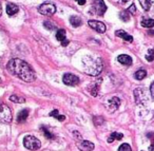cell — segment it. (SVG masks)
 <instances>
[{
    "instance_id": "9a60e30c",
    "label": "cell",
    "mask_w": 154,
    "mask_h": 151,
    "mask_svg": "<svg viewBox=\"0 0 154 151\" xmlns=\"http://www.w3.org/2000/svg\"><path fill=\"white\" fill-rule=\"evenodd\" d=\"M28 116H29V110H28V109L21 110L19 113H18V115H17V122L22 124V123H24L27 120Z\"/></svg>"
},
{
    "instance_id": "74e56055",
    "label": "cell",
    "mask_w": 154,
    "mask_h": 151,
    "mask_svg": "<svg viewBox=\"0 0 154 151\" xmlns=\"http://www.w3.org/2000/svg\"><path fill=\"white\" fill-rule=\"evenodd\" d=\"M128 1H129V0H119V2L121 3H127Z\"/></svg>"
},
{
    "instance_id": "f35d334b",
    "label": "cell",
    "mask_w": 154,
    "mask_h": 151,
    "mask_svg": "<svg viewBox=\"0 0 154 151\" xmlns=\"http://www.w3.org/2000/svg\"><path fill=\"white\" fill-rule=\"evenodd\" d=\"M149 34H150V35H154V31H150Z\"/></svg>"
},
{
    "instance_id": "f546056e",
    "label": "cell",
    "mask_w": 154,
    "mask_h": 151,
    "mask_svg": "<svg viewBox=\"0 0 154 151\" xmlns=\"http://www.w3.org/2000/svg\"><path fill=\"white\" fill-rule=\"evenodd\" d=\"M57 115H59V114H58V110H57V109H54V110L50 113V116H53V117H56Z\"/></svg>"
},
{
    "instance_id": "30bf717a",
    "label": "cell",
    "mask_w": 154,
    "mask_h": 151,
    "mask_svg": "<svg viewBox=\"0 0 154 151\" xmlns=\"http://www.w3.org/2000/svg\"><path fill=\"white\" fill-rule=\"evenodd\" d=\"M119 106H121V99L118 98V97H112V98L109 99L108 103H107L108 110H110L111 112L117 110Z\"/></svg>"
},
{
    "instance_id": "d6986e66",
    "label": "cell",
    "mask_w": 154,
    "mask_h": 151,
    "mask_svg": "<svg viewBox=\"0 0 154 151\" xmlns=\"http://www.w3.org/2000/svg\"><path fill=\"white\" fill-rule=\"evenodd\" d=\"M123 137V135L121 134V133H118V132H112L108 139V143H113V141H115V139L121 141Z\"/></svg>"
},
{
    "instance_id": "8992f818",
    "label": "cell",
    "mask_w": 154,
    "mask_h": 151,
    "mask_svg": "<svg viewBox=\"0 0 154 151\" xmlns=\"http://www.w3.org/2000/svg\"><path fill=\"white\" fill-rule=\"evenodd\" d=\"M91 11L98 16H102L107 11V7L105 4L104 0H94V4L92 7Z\"/></svg>"
},
{
    "instance_id": "cb8c5ba5",
    "label": "cell",
    "mask_w": 154,
    "mask_h": 151,
    "mask_svg": "<svg viewBox=\"0 0 154 151\" xmlns=\"http://www.w3.org/2000/svg\"><path fill=\"white\" fill-rule=\"evenodd\" d=\"M10 101H13V103H16V104L25 103V99L22 98V97H19V96H17V95H11L10 96Z\"/></svg>"
},
{
    "instance_id": "4dcf8cb0",
    "label": "cell",
    "mask_w": 154,
    "mask_h": 151,
    "mask_svg": "<svg viewBox=\"0 0 154 151\" xmlns=\"http://www.w3.org/2000/svg\"><path fill=\"white\" fill-rule=\"evenodd\" d=\"M135 11H136V7H135L134 4H132L130 7H129V10H128V12H129V13L131 14V13H135Z\"/></svg>"
},
{
    "instance_id": "7a4b0ae2",
    "label": "cell",
    "mask_w": 154,
    "mask_h": 151,
    "mask_svg": "<svg viewBox=\"0 0 154 151\" xmlns=\"http://www.w3.org/2000/svg\"><path fill=\"white\" fill-rule=\"evenodd\" d=\"M82 65H84V72L93 76H97L102 70L101 60L94 56H86L84 59H82Z\"/></svg>"
},
{
    "instance_id": "8d00e7d4",
    "label": "cell",
    "mask_w": 154,
    "mask_h": 151,
    "mask_svg": "<svg viewBox=\"0 0 154 151\" xmlns=\"http://www.w3.org/2000/svg\"><path fill=\"white\" fill-rule=\"evenodd\" d=\"M149 150H150V151H154V142H153V144H152V145H150V147H149Z\"/></svg>"
},
{
    "instance_id": "484cf974",
    "label": "cell",
    "mask_w": 154,
    "mask_h": 151,
    "mask_svg": "<svg viewBox=\"0 0 154 151\" xmlns=\"http://www.w3.org/2000/svg\"><path fill=\"white\" fill-rule=\"evenodd\" d=\"M146 59L148 61H153L154 60V49H149L147 55H146Z\"/></svg>"
},
{
    "instance_id": "ab89813d",
    "label": "cell",
    "mask_w": 154,
    "mask_h": 151,
    "mask_svg": "<svg viewBox=\"0 0 154 151\" xmlns=\"http://www.w3.org/2000/svg\"><path fill=\"white\" fill-rule=\"evenodd\" d=\"M1 13H2V10H1V5H0V16H1Z\"/></svg>"
},
{
    "instance_id": "7402d4cb",
    "label": "cell",
    "mask_w": 154,
    "mask_h": 151,
    "mask_svg": "<svg viewBox=\"0 0 154 151\" xmlns=\"http://www.w3.org/2000/svg\"><path fill=\"white\" fill-rule=\"evenodd\" d=\"M146 76H147V72H146L145 70H138L137 72H135L134 74V77L137 79V80H142V79H144Z\"/></svg>"
},
{
    "instance_id": "6da1fadb",
    "label": "cell",
    "mask_w": 154,
    "mask_h": 151,
    "mask_svg": "<svg viewBox=\"0 0 154 151\" xmlns=\"http://www.w3.org/2000/svg\"><path fill=\"white\" fill-rule=\"evenodd\" d=\"M7 69L12 74L19 77L23 82H32L36 78L35 72L31 68V66L19 58H14L10 60V63H7Z\"/></svg>"
},
{
    "instance_id": "d4e9b609",
    "label": "cell",
    "mask_w": 154,
    "mask_h": 151,
    "mask_svg": "<svg viewBox=\"0 0 154 151\" xmlns=\"http://www.w3.org/2000/svg\"><path fill=\"white\" fill-rule=\"evenodd\" d=\"M119 17H121V19L123 21H129L130 20V13L128 12V11H123V12L119 14Z\"/></svg>"
},
{
    "instance_id": "277c9868",
    "label": "cell",
    "mask_w": 154,
    "mask_h": 151,
    "mask_svg": "<svg viewBox=\"0 0 154 151\" xmlns=\"http://www.w3.org/2000/svg\"><path fill=\"white\" fill-rule=\"evenodd\" d=\"M0 120L2 123H5V124L12 122L11 109L3 103H0Z\"/></svg>"
},
{
    "instance_id": "603a6c76",
    "label": "cell",
    "mask_w": 154,
    "mask_h": 151,
    "mask_svg": "<svg viewBox=\"0 0 154 151\" xmlns=\"http://www.w3.org/2000/svg\"><path fill=\"white\" fill-rule=\"evenodd\" d=\"M140 23H142V26H144V28H153L154 19H142Z\"/></svg>"
},
{
    "instance_id": "ffe728a7",
    "label": "cell",
    "mask_w": 154,
    "mask_h": 151,
    "mask_svg": "<svg viewBox=\"0 0 154 151\" xmlns=\"http://www.w3.org/2000/svg\"><path fill=\"white\" fill-rule=\"evenodd\" d=\"M41 130H42V132H44V136H46L48 139H56L55 135H54L53 133H52V132L46 127V126H42V127H41Z\"/></svg>"
},
{
    "instance_id": "836d02e7",
    "label": "cell",
    "mask_w": 154,
    "mask_h": 151,
    "mask_svg": "<svg viewBox=\"0 0 154 151\" xmlns=\"http://www.w3.org/2000/svg\"><path fill=\"white\" fill-rule=\"evenodd\" d=\"M75 1H77L78 4H80V5H84V3H86V0H75Z\"/></svg>"
},
{
    "instance_id": "d590c367",
    "label": "cell",
    "mask_w": 154,
    "mask_h": 151,
    "mask_svg": "<svg viewBox=\"0 0 154 151\" xmlns=\"http://www.w3.org/2000/svg\"><path fill=\"white\" fill-rule=\"evenodd\" d=\"M69 42H70V41L68 40V39H65V41H62V42H61V44H62L63 47H65V46H68V44H69Z\"/></svg>"
},
{
    "instance_id": "5bb4252c",
    "label": "cell",
    "mask_w": 154,
    "mask_h": 151,
    "mask_svg": "<svg viewBox=\"0 0 154 151\" xmlns=\"http://www.w3.org/2000/svg\"><path fill=\"white\" fill-rule=\"evenodd\" d=\"M18 11H19V9L14 3H7V13L9 16H14Z\"/></svg>"
},
{
    "instance_id": "f1b7e54d",
    "label": "cell",
    "mask_w": 154,
    "mask_h": 151,
    "mask_svg": "<svg viewBox=\"0 0 154 151\" xmlns=\"http://www.w3.org/2000/svg\"><path fill=\"white\" fill-rule=\"evenodd\" d=\"M44 28H46V29H48V30H55L56 29V26H54L52 22H49V21L44 22Z\"/></svg>"
},
{
    "instance_id": "ac0fdd59",
    "label": "cell",
    "mask_w": 154,
    "mask_h": 151,
    "mask_svg": "<svg viewBox=\"0 0 154 151\" xmlns=\"http://www.w3.org/2000/svg\"><path fill=\"white\" fill-rule=\"evenodd\" d=\"M98 89H99V82H97L96 84H92L88 87V90H89V93L92 96H97L98 94Z\"/></svg>"
},
{
    "instance_id": "52a82bcc",
    "label": "cell",
    "mask_w": 154,
    "mask_h": 151,
    "mask_svg": "<svg viewBox=\"0 0 154 151\" xmlns=\"http://www.w3.org/2000/svg\"><path fill=\"white\" fill-rule=\"evenodd\" d=\"M62 82H63V84L67 85V86H76V85L79 84V78L74 74L67 73V74L63 75Z\"/></svg>"
},
{
    "instance_id": "83f0119b",
    "label": "cell",
    "mask_w": 154,
    "mask_h": 151,
    "mask_svg": "<svg viewBox=\"0 0 154 151\" xmlns=\"http://www.w3.org/2000/svg\"><path fill=\"white\" fill-rule=\"evenodd\" d=\"M118 151H132V149H131V147L129 144H123L119 146Z\"/></svg>"
},
{
    "instance_id": "8fae6325",
    "label": "cell",
    "mask_w": 154,
    "mask_h": 151,
    "mask_svg": "<svg viewBox=\"0 0 154 151\" xmlns=\"http://www.w3.org/2000/svg\"><path fill=\"white\" fill-rule=\"evenodd\" d=\"M134 96L137 104H142V101H144L145 99H147V97L145 96V92L142 89H136L134 91Z\"/></svg>"
},
{
    "instance_id": "d6a6232c",
    "label": "cell",
    "mask_w": 154,
    "mask_h": 151,
    "mask_svg": "<svg viewBox=\"0 0 154 151\" xmlns=\"http://www.w3.org/2000/svg\"><path fill=\"white\" fill-rule=\"evenodd\" d=\"M150 92H151V96L154 98V82L151 84V87H150Z\"/></svg>"
},
{
    "instance_id": "4fadbf2b",
    "label": "cell",
    "mask_w": 154,
    "mask_h": 151,
    "mask_svg": "<svg viewBox=\"0 0 154 151\" xmlns=\"http://www.w3.org/2000/svg\"><path fill=\"white\" fill-rule=\"evenodd\" d=\"M138 1H139L142 9L147 12L151 10L152 7H154V0H138Z\"/></svg>"
},
{
    "instance_id": "5b68a950",
    "label": "cell",
    "mask_w": 154,
    "mask_h": 151,
    "mask_svg": "<svg viewBox=\"0 0 154 151\" xmlns=\"http://www.w3.org/2000/svg\"><path fill=\"white\" fill-rule=\"evenodd\" d=\"M38 12L42 15H46V16H51V15L55 14L56 12V7L52 3H42L38 7Z\"/></svg>"
},
{
    "instance_id": "2e32d148",
    "label": "cell",
    "mask_w": 154,
    "mask_h": 151,
    "mask_svg": "<svg viewBox=\"0 0 154 151\" xmlns=\"http://www.w3.org/2000/svg\"><path fill=\"white\" fill-rule=\"evenodd\" d=\"M116 36L121 37V38H123V40L128 41V42H132L133 41V37L131 36V35H129V34H127L125 31H123V30L116 31Z\"/></svg>"
},
{
    "instance_id": "7c38bea8",
    "label": "cell",
    "mask_w": 154,
    "mask_h": 151,
    "mask_svg": "<svg viewBox=\"0 0 154 151\" xmlns=\"http://www.w3.org/2000/svg\"><path fill=\"white\" fill-rule=\"evenodd\" d=\"M117 60L121 65L125 66H131L132 65V58L129 55H126V54H123V55H119L117 57Z\"/></svg>"
},
{
    "instance_id": "ba28073f",
    "label": "cell",
    "mask_w": 154,
    "mask_h": 151,
    "mask_svg": "<svg viewBox=\"0 0 154 151\" xmlns=\"http://www.w3.org/2000/svg\"><path fill=\"white\" fill-rule=\"evenodd\" d=\"M76 146L80 151H92L94 149V147H95L92 142L84 141V139H81V141L77 142Z\"/></svg>"
},
{
    "instance_id": "44dd1931",
    "label": "cell",
    "mask_w": 154,
    "mask_h": 151,
    "mask_svg": "<svg viewBox=\"0 0 154 151\" xmlns=\"http://www.w3.org/2000/svg\"><path fill=\"white\" fill-rule=\"evenodd\" d=\"M56 38H57V40H59L60 42H62V41H65V30H57V33H56Z\"/></svg>"
},
{
    "instance_id": "e0dca14e",
    "label": "cell",
    "mask_w": 154,
    "mask_h": 151,
    "mask_svg": "<svg viewBox=\"0 0 154 151\" xmlns=\"http://www.w3.org/2000/svg\"><path fill=\"white\" fill-rule=\"evenodd\" d=\"M70 23L72 26H74V28H78V26H81L82 21H81V18H80L79 16H71L70 17Z\"/></svg>"
},
{
    "instance_id": "e575fe53",
    "label": "cell",
    "mask_w": 154,
    "mask_h": 151,
    "mask_svg": "<svg viewBox=\"0 0 154 151\" xmlns=\"http://www.w3.org/2000/svg\"><path fill=\"white\" fill-rule=\"evenodd\" d=\"M74 133V136H76V137H78V139H81V135L79 134V132H77V131H74L73 132Z\"/></svg>"
},
{
    "instance_id": "1f68e13d",
    "label": "cell",
    "mask_w": 154,
    "mask_h": 151,
    "mask_svg": "<svg viewBox=\"0 0 154 151\" xmlns=\"http://www.w3.org/2000/svg\"><path fill=\"white\" fill-rule=\"evenodd\" d=\"M55 118L56 120H60V122H63V120H65V115H57Z\"/></svg>"
},
{
    "instance_id": "4316f807",
    "label": "cell",
    "mask_w": 154,
    "mask_h": 151,
    "mask_svg": "<svg viewBox=\"0 0 154 151\" xmlns=\"http://www.w3.org/2000/svg\"><path fill=\"white\" fill-rule=\"evenodd\" d=\"M93 122L94 124H95V126H100L102 125V123H104V118L100 117V116H94Z\"/></svg>"
},
{
    "instance_id": "3957f363",
    "label": "cell",
    "mask_w": 154,
    "mask_h": 151,
    "mask_svg": "<svg viewBox=\"0 0 154 151\" xmlns=\"http://www.w3.org/2000/svg\"><path fill=\"white\" fill-rule=\"evenodd\" d=\"M23 145L25 148L30 150H38L41 147V142L33 135H27L23 139Z\"/></svg>"
},
{
    "instance_id": "9c48e42d",
    "label": "cell",
    "mask_w": 154,
    "mask_h": 151,
    "mask_svg": "<svg viewBox=\"0 0 154 151\" xmlns=\"http://www.w3.org/2000/svg\"><path fill=\"white\" fill-rule=\"evenodd\" d=\"M90 28H92L93 30H95L98 33H105L106 32V26L102 22L97 21V20H89L88 22Z\"/></svg>"
}]
</instances>
